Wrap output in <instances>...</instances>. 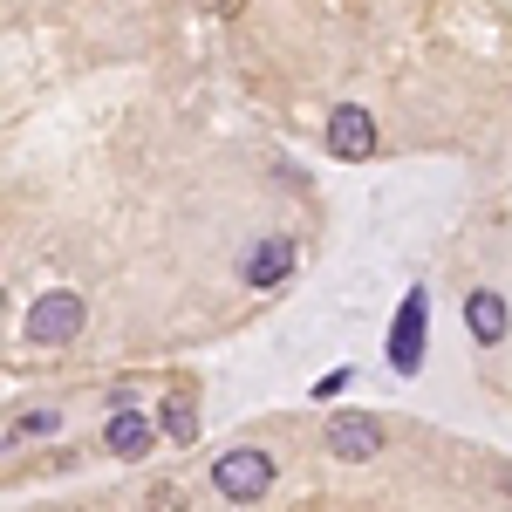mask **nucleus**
I'll return each mask as SVG.
<instances>
[{"instance_id":"1a4fd4ad","label":"nucleus","mask_w":512,"mask_h":512,"mask_svg":"<svg viewBox=\"0 0 512 512\" xmlns=\"http://www.w3.org/2000/svg\"><path fill=\"white\" fill-rule=\"evenodd\" d=\"M164 437H178V444H192V437H198L192 396H164Z\"/></svg>"},{"instance_id":"7ed1b4c3","label":"nucleus","mask_w":512,"mask_h":512,"mask_svg":"<svg viewBox=\"0 0 512 512\" xmlns=\"http://www.w3.org/2000/svg\"><path fill=\"white\" fill-rule=\"evenodd\" d=\"M328 458H342V465H369V458H383V417H369V410H335L328 417Z\"/></svg>"},{"instance_id":"f03ea898","label":"nucleus","mask_w":512,"mask_h":512,"mask_svg":"<svg viewBox=\"0 0 512 512\" xmlns=\"http://www.w3.org/2000/svg\"><path fill=\"white\" fill-rule=\"evenodd\" d=\"M212 485H219V499L253 506V499H267V492H274V458H267V451H253V444H233L226 458H212Z\"/></svg>"},{"instance_id":"0eeeda50","label":"nucleus","mask_w":512,"mask_h":512,"mask_svg":"<svg viewBox=\"0 0 512 512\" xmlns=\"http://www.w3.org/2000/svg\"><path fill=\"white\" fill-rule=\"evenodd\" d=\"M465 328H472L478 349H499V342H506V328H512L506 294H499V287H472V294H465Z\"/></svg>"},{"instance_id":"20e7f679","label":"nucleus","mask_w":512,"mask_h":512,"mask_svg":"<svg viewBox=\"0 0 512 512\" xmlns=\"http://www.w3.org/2000/svg\"><path fill=\"white\" fill-rule=\"evenodd\" d=\"M424 328H431V294L410 287V301H403L396 321H390V369L396 376H417V369H424Z\"/></svg>"},{"instance_id":"9b49d317","label":"nucleus","mask_w":512,"mask_h":512,"mask_svg":"<svg viewBox=\"0 0 512 512\" xmlns=\"http://www.w3.org/2000/svg\"><path fill=\"white\" fill-rule=\"evenodd\" d=\"M151 506H158V512H178V492H171V485H158V492H151Z\"/></svg>"},{"instance_id":"6e6552de","label":"nucleus","mask_w":512,"mask_h":512,"mask_svg":"<svg viewBox=\"0 0 512 512\" xmlns=\"http://www.w3.org/2000/svg\"><path fill=\"white\" fill-rule=\"evenodd\" d=\"M103 444H110V458H151V444H158V424H151L144 410H110V424H103Z\"/></svg>"},{"instance_id":"f257e3e1","label":"nucleus","mask_w":512,"mask_h":512,"mask_svg":"<svg viewBox=\"0 0 512 512\" xmlns=\"http://www.w3.org/2000/svg\"><path fill=\"white\" fill-rule=\"evenodd\" d=\"M82 294H69V287H55V294H35L28 301V321H21V342L28 349H62V342H76L82 335Z\"/></svg>"},{"instance_id":"423d86ee","label":"nucleus","mask_w":512,"mask_h":512,"mask_svg":"<svg viewBox=\"0 0 512 512\" xmlns=\"http://www.w3.org/2000/svg\"><path fill=\"white\" fill-rule=\"evenodd\" d=\"M369 151H376V117L355 110V103H342V110L328 117V158L355 164V158H369Z\"/></svg>"},{"instance_id":"39448f33","label":"nucleus","mask_w":512,"mask_h":512,"mask_svg":"<svg viewBox=\"0 0 512 512\" xmlns=\"http://www.w3.org/2000/svg\"><path fill=\"white\" fill-rule=\"evenodd\" d=\"M294 260H301V246L287 233H267V239H253L246 246V260H239V280L260 294V287H280V280L294 274Z\"/></svg>"},{"instance_id":"9d476101","label":"nucleus","mask_w":512,"mask_h":512,"mask_svg":"<svg viewBox=\"0 0 512 512\" xmlns=\"http://www.w3.org/2000/svg\"><path fill=\"white\" fill-rule=\"evenodd\" d=\"M342 390H349V369H328V376L315 383V396H342Z\"/></svg>"}]
</instances>
